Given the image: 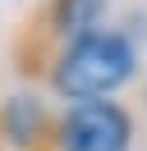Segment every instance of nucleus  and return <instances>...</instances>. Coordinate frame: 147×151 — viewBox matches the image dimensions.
<instances>
[{
  "mask_svg": "<svg viewBox=\"0 0 147 151\" xmlns=\"http://www.w3.org/2000/svg\"><path fill=\"white\" fill-rule=\"evenodd\" d=\"M133 69H138L133 41L115 28H97L55 50L46 78H51V92L64 101H101V96H115L133 78Z\"/></svg>",
  "mask_w": 147,
  "mask_h": 151,
  "instance_id": "nucleus-1",
  "label": "nucleus"
},
{
  "mask_svg": "<svg viewBox=\"0 0 147 151\" xmlns=\"http://www.w3.org/2000/svg\"><path fill=\"white\" fill-rule=\"evenodd\" d=\"M0 137H9V147L18 151H41L55 137V119L46 114L37 96H5L0 101Z\"/></svg>",
  "mask_w": 147,
  "mask_h": 151,
  "instance_id": "nucleus-4",
  "label": "nucleus"
},
{
  "mask_svg": "<svg viewBox=\"0 0 147 151\" xmlns=\"http://www.w3.org/2000/svg\"><path fill=\"white\" fill-rule=\"evenodd\" d=\"M133 142V114L119 101H74L55 119V151H129Z\"/></svg>",
  "mask_w": 147,
  "mask_h": 151,
  "instance_id": "nucleus-2",
  "label": "nucleus"
},
{
  "mask_svg": "<svg viewBox=\"0 0 147 151\" xmlns=\"http://www.w3.org/2000/svg\"><path fill=\"white\" fill-rule=\"evenodd\" d=\"M101 14H106V0H41L23 28V37H32V60L51 64L60 46L101 28Z\"/></svg>",
  "mask_w": 147,
  "mask_h": 151,
  "instance_id": "nucleus-3",
  "label": "nucleus"
}]
</instances>
